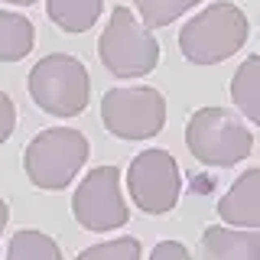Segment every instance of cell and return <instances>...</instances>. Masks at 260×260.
<instances>
[{"label":"cell","mask_w":260,"mask_h":260,"mask_svg":"<svg viewBox=\"0 0 260 260\" xmlns=\"http://www.w3.org/2000/svg\"><path fill=\"white\" fill-rule=\"evenodd\" d=\"M218 215L224 224L260 228V169H247L234 179L218 202Z\"/></svg>","instance_id":"cell-10"},{"label":"cell","mask_w":260,"mask_h":260,"mask_svg":"<svg viewBox=\"0 0 260 260\" xmlns=\"http://www.w3.org/2000/svg\"><path fill=\"white\" fill-rule=\"evenodd\" d=\"M185 146L202 166L231 169L254 150V134L231 108H199L185 124Z\"/></svg>","instance_id":"cell-2"},{"label":"cell","mask_w":260,"mask_h":260,"mask_svg":"<svg viewBox=\"0 0 260 260\" xmlns=\"http://www.w3.org/2000/svg\"><path fill=\"white\" fill-rule=\"evenodd\" d=\"M127 192L143 215H166L182 195V173L173 153L143 150L127 166Z\"/></svg>","instance_id":"cell-8"},{"label":"cell","mask_w":260,"mask_h":260,"mask_svg":"<svg viewBox=\"0 0 260 260\" xmlns=\"http://www.w3.org/2000/svg\"><path fill=\"white\" fill-rule=\"evenodd\" d=\"M36 29L23 13L0 10V62H20L32 52Z\"/></svg>","instance_id":"cell-13"},{"label":"cell","mask_w":260,"mask_h":260,"mask_svg":"<svg viewBox=\"0 0 260 260\" xmlns=\"http://www.w3.org/2000/svg\"><path fill=\"white\" fill-rule=\"evenodd\" d=\"M150 260H189V247L179 241H159L150 250Z\"/></svg>","instance_id":"cell-18"},{"label":"cell","mask_w":260,"mask_h":260,"mask_svg":"<svg viewBox=\"0 0 260 260\" xmlns=\"http://www.w3.org/2000/svg\"><path fill=\"white\" fill-rule=\"evenodd\" d=\"M247 13L238 4H208L179 29V52L192 65H218L247 43Z\"/></svg>","instance_id":"cell-1"},{"label":"cell","mask_w":260,"mask_h":260,"mask_svg":"<svg viewBox=\"0 0 260 260\" xmlns=\"http://www.w3.org/2000/svg\"><path fill=\"white\" fill-rule=\"evenodd\" d=\"M199 250L205 260H260V228L208 224Z\"/></svg>","instance_id":"cell-9"},{"label":"cell","mask_w":260,"mask_h":260,"mask_svg":"<svg viewBox=\"0 0 260 260\" xmlns=\"http://www.w3.org/2000/svg\"><path fill=\"white\" fill-rule=\"evenodd\" d=\"M29 98L52 117H78L91 101V75L75 55L52 52L32 65L26 78Z\"/></svg>","instance_id":"cell-4"},{"label":"cell","mask_w":260,"mask_h":260,"mask_svg":"<svg viewBox=\"0 0 260 260\" xmlns=\"http://www.w3.org/2000/svg\"><path fill=\"white\" fill-rule=\"evenodd\" d=\"M72 215L85 231L108 234L130 221V208L120 192V169L117 166H94L78 182L72 195Z\"/></svg>","instance_id":"cell-7"},{"label":"cell","mask_w":260,"mask_h":260,"mask_svg":"<svg viewBox=\"0 0 260 260\" xmlns=\"http://www.w3.org/2000/svg\"><path fill=\"white\" fill-rule=\"evenodd\" d=\"M4 4H13V7H29V4H36V0H4Z\"/></svg>","instance_id":"cell-20"},{"label":"cell","mask_w":260,"mask_h":260,"mask_svg":"<svg viewBox=\"0 0 260 260\" xmlns=\"http://www.w3.org/2000/svg\"><path fill=\"white\" fill-rule=\"evenodd\" d=\"M7 257L10 260H62V247L49 234L36 231V228H23L10 238Z\"/></svg>","instance_id":"cell-14"},{"label":"cell","mask_w":260,"mask_h":260,"mask_svg":"<svg viewBox=\"0 0 260 260\" xmlns=\"http://www.w3.org/2000/svg\"><path fill=\"white\" fill-rule=\"evenodd\" d=\"M101 120L117 140H150L166 124V98L150 85L111 88L101 98Z\"/></svg>","instance_id":"cell-6"},{"label":"cell","mask_w":260,"mask_h":260,"mask_svg":"<svg viewBox=\"0 0 260 260\" xmlns=\"http://www.w3.org/2000/svg\"><path fill=\"white\" fill-rule=\"evenodd\" d=\"M231 104L260 127V55H247L231 75Z\"/></svg>","instance_id":"cell-11"},{"label":"cell","mask_w":260,"mask_h":260,"mask_svg":"<svg viewBox=\"0 0 260 260\" xmlns=\"http://www.w3.org/2000/svg\"><path fill=\"white\" fill-rule=\"evenodd\" d=\"M98 55L114 78H143L159 65V43L130 7H114L98 39Z\"/></svg>","instance_id":"cell-3"},{"label":"cell","mask_w":260,"mask_h":260,"mask_svg":"<svg viewBox=\"0 0 260 260\" xmlns=\"http://www.w3.org/2000/svg\"><path fill=\"white\" fill-rule=\"evenodd\" d=\"M143 247L137 238H114L104 244H91L78 254V260H140Z\"/></svg>","instance_id":"cell-16"},{"label":"cell","mask_w":260,"mask_h":260,"mask_svg":"<svg viewBox=\"0 0 260 260\" xmlns=\"http://www.w3.org/2000/svg\"><path fill=\"white\" fill-rule=\"evenodd\" d=\"M199 4H202V0H134L140 20H143L150 29L169 26L173 20H179L182 13H189L192 7H199Z\"/></svg>","instance_id":"cell-15"},{"label":"cell","mask_w":260,"mask_h":260,"mask_svg":"<svg viewBox=\"0 0 260 260\" xmlns=\"http://www.w3.org/2000/svg\"><path fill=\"white\" fill-rule=\"evenodd\" d=\"M88 162V137L72 127H49L26 143L23 169L43 192H62Z\"/></svg>","instance_id":"cell-5"},{"label":"cell","mask_w":260,"mask_h":260,"mask_svg":"<svg viewBox=\"0 0 260 260\" xmlns=\"http://www.w3.org/2000/svg\"><path fill=\"white\" fill-rule=\"evenodd\" d=\"M104 10V0H46V13L62 32H88Z\"/></svg>","instance_id":"cell-12"},{"label":"cell","mask_w":260,"mask_h":260,"mask_svg":"<svg viewBox=\"0 0 260 260\" xmlns=\"http://www.w3.org/2000/svg\"><path fill=\"white\" fill-rule=\"evenodd\" d=\"M7 221H10V208H7V202L0 199V234H4V228H7Z\"/></svg>","instance_id":"cell-19"},{"label":"cell","mask_w":260,"mask_h":260,"mask_svg":"<svg viewBox=\"0 0 260 260\" xmlns=\"http://www.w3.org/2000/svg\"><path fill=\"white\" fill-rule=\"evenodd\" d=\"M16 130V104L7 91H0V143H7Z\"/></svg>","instance_id":"cell-17"}]
</instances>
